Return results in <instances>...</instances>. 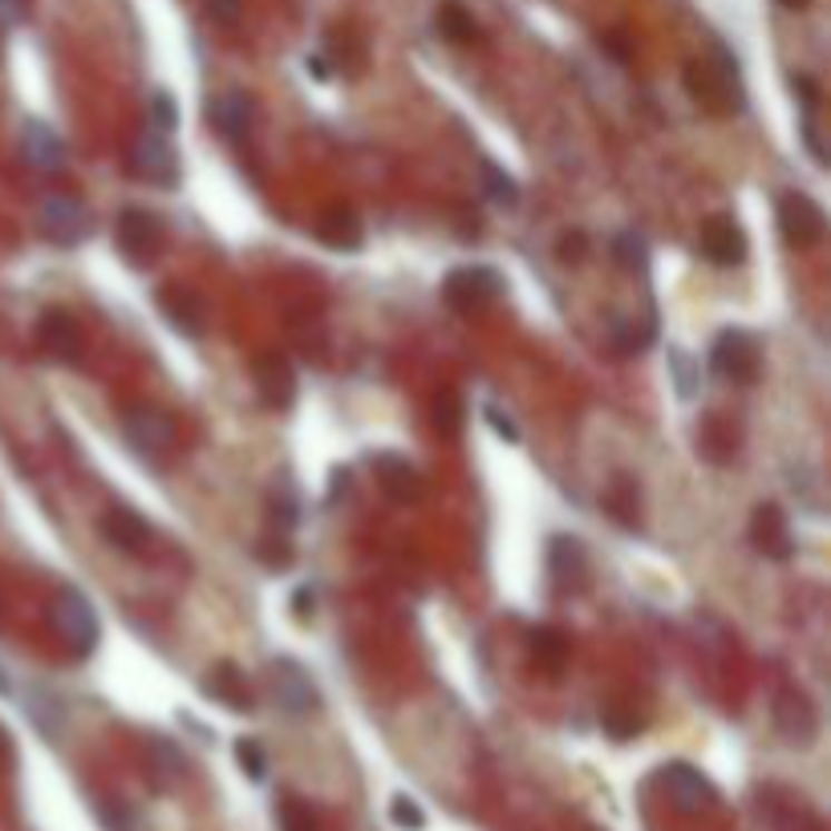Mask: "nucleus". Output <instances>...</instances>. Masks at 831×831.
I'll list each match as a JSON object with an SVG mask.
<instances>
[{"label": "nucleus", "mask_w": 831, "mask_h": 831, "mask_svg": "<svg viewBox=\"0 0 831 831\" xmlns=\"http://www.w3.org/2000/svg\"><path fill=\"white\" fill-rule=\"evenodd\" d=\"M608 333H613V345H617L620 358H633V353H645V349L653 345L657 321H653V316H617V321L608 325Z\"/></svg>", "instance_id": "obj_26"}, {"label": "nucleus", "mask_w": 831, "mask_h": 831, "mask_svg": "<svg viewBox=\"0 0 831 831\" xmlns=\"http://www.w3.org/2000/svg\"><path fill=\"white\" fill-rule=\"evenodd\" d=\"M483 418L491 422V430L499 434V439H507V442H519V427L511 422V418L504 414V410H495V405H487L483 410Z\"/></svg>", "instance_id": "obj_45"}, {"label": "nucleus", "mask_w": 831, "mask_h": 831, "mask_svg": "<svg viewBox=\"0 0 831 831\" xmlns=\"http://www.w3.org/2000/svg\"><path fill=\"white\" fill-rule=\"evenodd\" d=\"M370 462L393 504H414V499H422V475H418V467L410 459H402V454H373Z\"/></svg>", "instance_id": "obj_22"}, {"label": "nucleus", "mask_w": 831, "mask_h": 831, "mask_svg": "<svg viewBox=\"0 0 831 831\" xmlns=\"http://www.w3.org/2000/svg\"><path fill=\"white\" fill-rule=\"evenodd\" d=\"M439 33L447 37V41H454V46H471L475 37H479V25H475V17L462 9V4L447 0L439 9Z\"/></svg>", "instance_id": "obj_31"}, {"label": "nucleus", "mask_w": 831, "mask_h": 831, "mask_svg": "<svg viewBox=\"0 0 831 831\" xmlns=\"http://www.w3.org/2000/svg\"><path fill=\"white\" fill-rule=\"evenodd\" d=\"M600 726H605L608 739H617V742H629L633 734L641 731V718L637 714H629L625 706H608L605 714H600Z\"/></svg>", "instance_id": "obj_38"}, {"label": "nucleus", "mask_w": 831, "mask_h": 831, "mask_svg": "<svg viewBox=\"0 0 831 831\" xmlns=\"http://www.w3.org/2000/svg\"><path fill=\"white\" fill-rule=\"evenodd\" d=\"M702 256L718 268H739L746 260V232L734 224L731 215H714L702 227Z\"/></svg>", "instance_id": "obj_16"}, {"label": "nucleus", "mask_w": 831, "mask_h": 831, "mask_svg": "<svg viewBox=\"0 0 831 831\" xmlns=\"http://www.w3.org/2000/svg\"><path fill=\"white\" fill-rule=\"evenodd\" d=\"M212 126L232 143V147H239L247 138V130H252V98H247L244 90L219 94V98L212 101Z\"/></svg>", "instance_id": "obj_23"}, {"label": "nucleus", "mask_w": 831, "mask_h": 831, "mask_svg": "<svg viewBox=\"0 0 831 831\" xmlns=\"http://www.w3.org/2000/svg\"><path fill=\"white\" fill-rule=\"evenodd\" d=\"M49 613H53V629L66 641L69 657H74V662H86L101 641V620H98V613H94L90 596L74 585H61L53 593Z\"/></svg>", "instance_id": "obj_2"}, {"label": "nucleus", "mask_w": 831, "mask_h": 831, "mask_svg": "<svg viewBox=\"0 0 831 831\" xmlns=\"http://www.w3.org/2000/svg\"><path fill=\"white\" fill-rule=\"evenodd\" d=\"M37 345L46 349L53 361H61V365H74V361H81L86 341H81V329L74 316L61 313V309H49L37 321Z\"/></svg>", "instance_id": "obj_14"}, {"label": "nucleus", "mask_w": 831, "mask_h": 831, "mask_svg": "<svg viewBox=\"0 0 831 831\" xmlns=\"http://www.w3.org/2000/svg\"><path fill=\"white\" fill-rule=\"evenodd\" d=\"M779 4H783V9H808V4H811V0H779Z\"/></svg>", "instance_id": "obj_52"}, {"label": "nucleus", "mask_w": 831, "mask_h": 831, "mask_svg": "<svg viewBox=\"0 0 831 831\" xmlns=\"http://www.w3.org/2000/svg\"><path fill=\"white\" fill-rule=\"evenodd\" d=\"M313 605H316L313 588H309V585H304V588H296V593H293V608H296V617H301V620H309V613H313Z\"/></svg>", "instance_id": "obj_50"}, {"label": "nucleus", "mask_w": 831, "mask_h": 831, "mask_svg": "<svg viewBox=\"0 0 831 831\" xmlns=\"http://www.w3.org/2000/svg\"><path fill=\"white\" fill-rule=\"evenodd\" d=\"M710 373L722 382L754 385L763 373V349L746 329H722L714 345H710Z\"/></svg>", "instance_id": "obj_3"}, {"label": "nucleus", "mask_w": 831, "mask_h": 831, "mask_svg": "<svg viewBox=\"0 0 831 831\" xmlns=\"http://www.w3.org/2000/svg\"><path fill=\"white\" fill-rule=\"evenodd\" d=\"M669 365H674V378H677V393L682 398H694L697 393V370H694V361L685 358L682 349H669Z\"/></svg>", "instance_id": "obj_43"}, {"label": "nucleus", "mask_w": 831, "mask_h": 831, "mask_svg": "<svg viewBox=\"0 0 831 831\" xmlns=\"http://www.w3.org/2000/svg\"><path fill=\"white\" fill-rule=\"evenodd\" d=\"M256 390L260 402L268 410H289L296 402V373L281 353H264L256 358Z\"/></svg>", "instance_id": "obj_18"}, {"label": "nucleus", "mask_w": 831, "mask_h": 831, "mask_svg": "<svg viewBox=\"0 0 831 831\" xmlns=\"http://www.w3.org/2000/svg\"><path fill=\"white\" fill-rule=\"evenodd\" d=\"M37 224H41V236L57 247H78L81 239L90 236V215H86V207L74 195H49V199H41Z\"/></svg>", "instance_id": "obj_9"}, {"label": "nucleus", "mask_w": 831, "mask_h": 831, "mask_svg": "<svg viewBox=\"0 0 831 831\" xmlns=\"http://www.w3.org/2000/svg\"><path fill=\"white\" fill-rule=\"evenodd\" d=\"M114 239H118V252H123L135 268H147L150 260L158 256V244H163V224L158 215L143 212V207H126L114 224Z\"/></svg>", "instance_id": "obj_8"}, {"label": "nucleus", "mask_w": 831, "mask_h": 831, "mask_svg": "<svg viewBox=\"0 0 831 831\" xmlns=\"http://www.w3.org/2000/svg\"><path fill=\"white\" fill-rule=\"evenodd\" d=\"M101 536H106L110 548L126 551V556H147L155 531H150L147 519L138 516V511H130V507H110V511L101 516Z\"/></svg>", "instance_id": "obj_17"}, {"label": "nucleus", "mask_w": 831, "mask_h": 831, "mask_svg": "<svg viewBox=\"0 0 831 831\" xmlns=\"http://www.w3.org/2000/svg\"><path fill=\"white\" fill-rule=\"evenodd\" d=\"M657 779H662L665 795L674 799L677 811H706L710 803H714V786H710V779L697 771V766L690 763H665L662 771H657Z\"/></svg>", "instance_id": "obj_12"}, {"label": "nucleus", "mask_w": 831, "mask_h": 831, "mask_svg": "<svg viewBox=\"0 0 831 831\" xmlns=\"http://www.w3.org/2000/svg\"><path fill=\"white\" fill-rule=\"evenodd\" d=\"M207 9H212V17L219 25H236L239 9H244V0H207Z\"/></svg>", "instance_id": "obj_47"}, {"label": "nucleus", "mask_w": 831, "mask_h": 831, "mask_svg": "<svg viewBox=\"0 0 831 831\" xmlns=\"http://www.w3.org/2000/svg\"><path fill=\"white\" fill-rule=\"evenodd\" d=\"M734 450H739V430L722 414H710L697 430V454H706L710 462H726L734 459Z\"/></svg>", "instance_id": "obj_27"}, {"label": "nucleus", "mask_w": 831, "mask_h": 831, "mask_svg": "<svg viewBox=\"0 0 831 831\" xmlns=\"http://www.w3.org/2000/svg\"><path fill=\"white\" fill-rule=\"evenodd\" d=\"M316 236L325 239L329 247H338V252H353V247H361L365 232H361V219L349 212V207H329V212L316 219Z\"/></svg>", "instance_id": "obj_25"}, {"label": "nucleus", "mask_w": 831, "mask_h": 831, "mask_svg": "<svg viewBox=\"0 0 831 831\" xmlns=\"http://www.w3.org/2000/svg\"><path fill=\"white\" fill-rule=\"evenodd\" d=\"M147 751H150V771H155L163 783H167V779H175L183 771V754L175 751V742L163 739V734H150Z\"/></svg>", "instance_id": "obj_35"}, {"label": "nucleus", "mask_w": 831, "mask_h": 831, "mask_svg": "<svg viewBox=\"0 0 831 831\" xmlns=\"http://www.w3.org/2000/svg\"><path fill=\"white\" fill-rule=\"evenodd\" d=\"M296 519H301V499H296L293 479L284 475L281 483L272 487V495H268V531H281V536H289V531L296 528Z\"/></svg>", "instance_id": "obj_28"}, {"label": "nucleus", "mask_w": 831, "mask_h": 831, "mask_svg": "<svg viewBox=\"0 0 831 831\" xmlns=\"http://www.w3.org/2000/svg\"><path fill=\"white\" fill-rule=\"evenodd\" d=\"M268 690L289 718H309V714L321 710V690L309 677V669L301 662H293V657L268 662Z\"/></svg>", "instance_id": "obj_4"}, {"label": "nucleus", "mask_w": 831, "mask_h": 831, "mask_svg": "<svg viewBox=\"0 0 831 831\" xmlns=\"http://www.w3.org/2000/svg\"><path fill=\"white\" fill-rule=\"evenodd\" d=\"M528 653L536 669H544L548 677H560L564 665H568V637L556 625H539L528 637Z\"/></svg>", "instance_id": "obj_24"}, {"label": "nucleus", "mask_w": 831, "mask_h": 831, "mask_svg": "<svg viewBox=\"0 0 831 831\" xmlns=\"http://www.w3.org/2000/svg\"><path fill=\"white\" fill-rule=\"evenodd\" d=\"M791 86H795V98L803 101V110H808V114L820 110V86H815V81H811V78H795Z\"/></svg>", "instance_id": "obj_48"}, {"label": "nucleus", "mask_w": 831, "mask_h": 831, "mask_svg": "<svg viewBox=\"0 0 831 831\" xmlns=\"http://www.w3.org/2000/svg\"><path fill=\"white\" fill-rule=\"evenodd\" d=\"M150 126H155V130H163V135H170V130L179 126V110H175V101H170L167 90L150 94Z\"/></svg>", "instance_id": "obj_42"}, {"label": "nucleus", "mask_w": 831, "mask_h": 831, "mask_svg": "<svg viewBox=\"0 0 831 831\" xmlns=\"http://www.w3.org/2000/svg\"><path fill=\"white\" fill-rule=\"evenodd\" d=\"M29 17V0H0V29H17Z\"/></svg>", "instance_id": "obj_46"}, {"label": "nucleus", "mask_w": 831, "mask_h": 831, "mask_svg": "<svg viewBox=\"0 0 831 831\" xmlns=\"http://www.w3.org/2000/svg\"><path fill=\"white\" fill-rule=\"evenodd\" d=\"M479 170H483V195H487V199H491L495 207H516V203H519L516 179H511L499 163H491V158H479Z\"/></svg>", "instance_id": "obj_32"}, {"label": "nucleus", "mask_w": 831, "mask_h": 831, "mask_svg": "<svg viewBox=\"0 0 831 831\" xmlns=\"http://www.w3.org/2000/svg\"><path fill=\"white\" fill-rule=\"evenodd\" d=\"M560 260H564V264H573V260H585V236H580V232H573V236L560 239Z\"/></svg>", "instance_id": "obj_49"}, {"label": "nucleus", "mask_w": 831, "mask_h": 831, "mask_svg": "<svg viewBox=\"0 0 831 831\" xmlns=\"http://www.w3.org/2000/svg\"><path fill=\"white\" fill-rule=\"evenodd\" d=\"M779 232L791 247H815L828 232V215L811 195L786 192L779 195Z\"/></svg>", "instance_id": "obj_7"}, {"label": "nucleus", "mask_w": 831, "mask_h": 831, "mask_svg": "<svg viewBox=\"0 0 831 831\" xmlns=\"http://www.w3.org/2000/svg\"><path fill=\"white\" fill-rule=\"evenodd\" d=\"M613 260H617L625 272H645L649 268V244H645L637 232H617V236H613Z\"/></svg>", "instance_id": "obj_33"}, {"label": "nucleus", "mask_w": 831, "mask_h": 831, "mask_svg": "<svg viewBox=\"0 0 831 831\" xmlns=\"http://www.w3.org/2000/svg\"><path fill=\"white\" fill-rule=\"evenodd\" d=\"M256 556L268 568H289L293 564V544H289V536H281V531H268V536L256 544Z\"/></svg>", "instance_id": "obj_39"}, {"label": "nucleus", "mask_w": 831, "mask_h": 831, "mask_svg": "<svg viewBox=\"0 0 831 831\" xmlns=\"http://www.w3.org/2000/svg\"><path fill=\"white\" fill-rule=\"evenodd\" d=\"M236 763H239V771H244L247 779H256V783L268 775V754H264V746H260L256 739L236 742Z\"/></svg>", "instance_id": "obj_37"}, {"label": "nucleus", "mask_w": 831, "mask_h": 831, "mask_svg": "<svg viewBox=\"0 0 831 831\" xmlns=\"http://www.w3.org/2000/svg\"><path fill=\"white\" fill-rule=\"evenodd\" d=\"M685 86L702 101L710 114H734L742 110V74L734 53L722 41H714V53L685 66Z\"/></svg>", "instance_id": "obj_1"}, {"label": "nucleus", "mask_w": 831, "mask_h": 831, "mask_svg": "<svg viewBox=\"0 0 831 831\" xmlns=\"http://www.w3.org/2000/svg\"><path fill=\"white\" fill-rule=\"evenodd\" d=\"M605 504H608V511L625 524V528H637L641 491H637V483H633L629 475H617V479H613V487H608V495H605Z\"/></svg>", "instance_id": "obj_30"}, {"label": "nucleus", "mask_w": 831, "mask_h": 831, "mask_svg": "<svg viewBox=\"0 0 831 831\" xmlns=\"http://www.w3.org/2000/svg\"><path fill=\"white\" fill-rule=\"evenodd\" d=\"M434 422H439V430L447 434V439H459L462 434V402L454 390L439 393V402H434Z\"/></svg>", "instance_id": "obj_36"}, {"label": "nucleus", "mask_w": 831, "mask_h": 831, "mask_svg": "<svg viewBox=\"0 0 831 831\" xmlns=\"http://www.w3.org/2000/svg\"><path fill=\"white\" fill-rule=\"evenodd\" d=\"M803 143H808L811 158H815V167H828V147H823V138H820L815 114H808V118H803Z\"/></svg>", "instance_id": "obj_44"}, {"label": "nucleus", "mask_w": 831, "mask_h": 831, "mask_svg": "<svg viewBox=\"0 0 831 831\" xmlns=\"http://www.w3.org/2000/svg\"><path fill=\"white\" fill-rule=\"evenodd\" d=\"M548 573H551V585L560 588V593L585 588V580H588L585 544L573 536H551L548 539Z\"/></svg>", "instance_id": "obj_15"}, {"label": "nucleus", "mask_w": 831, "mask_h": 831, "mask_svg": "<svg viewBox=\"0 0 831 831\" xmlns=\"http://www.w3.org/2000/svg\"><path fill=\"white\" fill-rule=\"evenodd\" d=\"M158 309H163V316L179 329L183 338H203V333H207V304H203V296L192 293V289H183V284L163 289V293H158Z\"/></svg>", "instance_id": "obj_19"}, {"label": "nucleus", "mask_w": 831, "mask_h": 831, "mask_svg": "<svg viewBox=\"0 0 831 831\" xmlns=\"http://www.w3.org/2000/svg\"><path fill=\"white\" fill-rule=\"evenodd\" d=\"M766 820H771V828L775 831H823L815 811H808L803 803H795V799L779 803L775 791H771V803H766Z\"/></svg>", "instance_id": "obj_29"}, {"label": "nucleus", "mask_w": 831, "mask_h": 831, "mask_svg": "<svg viewBox=\"0 0 831 831\" xmlns=\"http://www.w3.org/2000/svg\"><path fill=\"white\" fill-rule=\"evenodd\" d=\"M203 694L215 697L219 706L236 710V714H252V710H256V694H252V685H247V677L239 674L236 662L215 665L212 674L203 677Z\"/></svg>", "instance_id": "obj_21"}, {"label": "nucleus", "mask_w": 831, "mask_h": 831, "mask_svg": "<svg viewBox=\"0 0 831 831\" xmlns=\"http://www.w3.org/2000/svg\"><path fill=\"white\" fill-rule=\"evenodd\" d=\"M390 820L398 823V828H405V831H422V828H427V815H422V808H418L410 795H393L390 799Z\"/></svg>", "instance_id": "obj_41"}, {"label": "nucleus", "mask_w": 831, "mask_h": 831, "mask_svg": "<svg viewBox=\"0 0 831 831\" xmlns=\"http://www.w3.org/2000/svg\"><path fill=\"white\" fill-rule=\"evenodd\" d=\"M504 272L491 268V264H467V268H454L442 281V296L454 313H479V309L504 296Z\"/></svg>", "instance_id": "obj_5"}, {"label": "nucleus", "mask_w": 831, "mask_h": 831, "mask_svg": "<svg viewBox=\"0 0 831 831\" xmlns=\"http://www.w3.org/2000/svg\"><path fill=\"white\" fill-rule=\"evenodd\" d=\"M29 718L37 722V731L46 734V739H57L61 726H66V714H61V706H57V697L41 694V690L29 694Z\"/></svg>", "instance_id": "obj_34"}, {"label": "nucleus", "mask_w": 831, "mask_h": 831, "mask_svg": "<svg viewBox=\"0 0 831 831\" xmlns=\"http://www.w3.org/2000/svg\"><path fill=\"white\" fill-rule=\"evenodd\" d=\"M12 763V739L4 734V726H0V771Z\"/></svg>", "instance_id": "obj_51"}, {"label": "nucleus", "mask_w": 831, "mask_h": 831, "mask_svg": "<svg viewBox=\"0 0 831 831\" xmlns=\"http://www.w3.org/2000/svg\"><path fill=\"white\" fill-rule=\"evenodd\" d=\"M21 155L29 167L46 170V175H57V170H66V143H61V135H57L53 126L37 123V118H29L21 130Z\"/></svg>", "instance_id": "obj_20"}, {"label": "nucleus", "mask_w": 831, "mask_h": 831, "mask_svg": "<svg viewBox=\"0 0 831 831\" xmlns=\"http://www.w3.org/2000/svg\"><path fill=\"white\" fill-rule=\"evenodd\" d=\"M123 434L126 442L138 450V454H147V459H167L170 450H175V422H170L163 410H150V405H138V410H130V414L123 418Z\"/></svg>", "instance_id": "obj_11"}, {"label": "nucleus", "mask_w": 831, "mask_h": 831, "mask_svg": "<svg viewBox=\"0 0 831 831\" xmlns=\"http://www.w3.org/2000/svg\"><path fill=\"white\" fill-rule=\"evenodd\" d=\"M751 544L754 551H763L766 560H791L795 539H791V524L779 504H759L751 516Z\"/></svg>", "instance_id": "obj_13"}, {"label": "nucleus", "mask_w": 831, "mask_h": 831, "mask_svg": "<svg viewBox=\"0 0 831 831\" xmlns=\"http://www.w3.org/2000/svg\"><path fill=\"white\" fill-rule=\"evenodd\" d=\"M775 726L791 746H811L820 734V710L811 702L808 690L799 685H783L775 694Z\"/></svg>", "instance_id": "obj_10"}, {"label": "nucleus", "mask_w": 831, "mask_h": 831, "mask_svg": "<svg viewBox=\"0 0 831 831\" xmlns=\"http://www.w3.org/2000/svg\"><path fill=\"white\" fill-rule=\"evenodd\" d=\"M130 170H135L143 183H150V187H163V192H170L183 175L179 155L170 147V138L163 135V130H155V126L138 130L135 143H130Z\"/></svg>", "instance_id": "obj_6"}, {"label": "nucleus", "mask_w": 831, "mask_h": 831, "mask_svg": "<svg viewBox=\"0 0 831 831\" xmlns=\"http://www.w3.org/2000/svg\"><path fill=\"white\" fill-rule=\"evenodd\" d=\"M281 831H316V815L304 799H284L281 803Z\"/></svg>", "instance_id": "obj_40"}]
</instances>
